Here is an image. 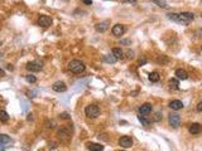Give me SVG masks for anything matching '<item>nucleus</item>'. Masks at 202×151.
Wrapping results in <instances>:
<instances>
[{"instance_id": "obj_1", "label": "nucleus", "mask_w": 202, "mask_h": 151, "mask_svg": "<svg viewBox=\"0 0 202 151\" xmlns=\"http://www.w3.org/2000/svg\"><path fill=\"white\" fill-rule=\"evenodd\" d=\"M168 19H171L172 22H176L178 24H183V25H187L189 24L195 18V15L192 14V13H179V14H177V13H169V14H167Z\"/></svg>"}, {"instance_id": "obj_2", "label": "nucleus", "mask_w": 202, "mask_h": 151, "mask_svg": "<svg viewBox=\"0 0 202 151\" xmlns=\"http://www.w3.org/2000/svg\"><path fill=\"white\" fill-rule=\"evenodd\" d=\"M68 69L71 71V72H73V73H82V72H85L86 67H85V64H83L81 61L73 59V61H71L68 63Z\"/></svg>"}, {"instance_id": "obj_3", "label": "nucleus", "mask_w": 202, "mask_h": 151, "mask_svg": "<svg viewBox=\"0 0 202 151\" xmlns=\"http://www.w3.org/2000/svg\"><path fill=\"white\" fill-rule=\"evenodd\" d=\"M85 113L88 119H96L100 115V108L96 104H88L85 108Z\"/></svg>"}, {"instance_id": "obj_4", "label": "nucleus", "mask_w": 202, "mask_h": 151, "mask_svg": "<svg viewBox=\"0 0 202 151\" xmlns=\"http://www.w3.org/2000/svg\"><path fill=\"white\" fill-rule=\"evenodd\" d=\"M25 68H27L29 72H39V71H42V68H43V66H42V62H39V61H33V62L27 63Z\"/></svg>"}, {"instance_id": "obj_5", "label": "nucleus", "mask_w": 202, "mask_h": 151, "mask_svg": "<svg viewBox=\"0 0 202 151\" xmlns=\"http://www.w3.org/2000/svg\"><path fill=\"white\" fill-rule=\"evenodd\" d=\"M168 121H169V125L173 128L179 127V125H181V117L178 113H171L169 117H168Z\"/></svg>"}, {"instance_id": "obj_6", "label": "nucleus", "mask_w": 202, "mask_h": 151, "mask_svg": "<svg viewBox=\"0 0 202 151\" xmlns=\"http://www.w3.org/2000/svg\"><path fill=\"white\" fill-rule=\"evenodd\" d=\"M52 23H53V20L48 15H41L39 19H38V25H41V27H43V28L51 27V25H52Z\"/></svg>"}, {"instance_id": "obj_7", "label": "nucleus", "mask_w": 202, "mask_h": 151, "mask_svg": "<svg viewBox=\"0 0 202 151\" xmlns=\"http://www.w3.org/2000/svg\"><path fill=\"white\" fill-rule=\"evenodd\" d=\"M119 145L123 149H129L133 146V138L130 136H121L119 138Z\"/></svg>"}, {"instance_id": "obj_8", "label": "nucleus", "mask_w": 202, "mask_h": 151, "mask_svg": "<svg viewBox=\"0 0 202 151\" xmlns=\"http://www.w3.org/2000/svg\"><path fill=\"white\" fill-rule=\"evenodd\" d=\"M125 27L123 24H116V25H114L112 27V34L115 35V37H121L125 33Z\"/></svg>"}, {"instance_id": "obj_9", "label": "nucleus", "mask_w": 202, "mask_h": 151, "mask_svg": "<svg viewBox=\"0 0 202 151\" xmlns=\"http://www.w3.org/2000/svg\"><path fill=\"white\" fill-rule=\"evenodd\" d=\"M109 24H110V22H109V20H104V22H101V23H97V24L95 25L96 32H99V33L106 32L107 29H109Z\"/></svg>"}, {"instance_id": "obj_10", "label": "nucleus", "mask_w": 202, "mask_h": 151, "mask_svg": "<svg viewBox=\"0 0 202 151\" xmlns=\"http://www.w3.org/2000/svg\"><path fill=\"white\" fill-rule=\"evenodd\" d=\"M52 90L56 91V92H66V91H67V86H66L65 82L58 81V82H54V83H53Z\"/></svg>"}, {"instance_id": "obj_11", "label": "nucleus", "mask_w": 202, "mask_h": 151, "mask_svg": "<svg viewBox=\"0 0 202 151\" xmlns=\"http://www.w3.org/2000/svg\"><path fill=\"white\" fill-rule=\"evenodd\" d=\"M57 135L60 136V138H61L62 141H66V142L71 138L70 132H68V131H66L65 128H60V130H58V131H57Z\"/></svg>"}, {"instance_id": "obj_12", "label": "nucleus", "mask_w": 202, "mask_h": 151, "mask_svg": "<svg viewBox=\"0 0 202 151\" xmlns=\"http://www.w3.org/2000/svg\"><path fill=\"white\" fill-rule=\"evenodd\" d=\"M152 108L153 107H152L150 103H144L139 107V112H140V115H149L152 112Z\"/></svg>"}, {"instance_id": "obj_13", "label": "nucleus", "mask_w": 202, "mask_h": 151, "mask_svg": "<svg viewBox=\"0 0 202 151\" xmlns=\"http://www.w3.org/2000/svg\"><path fill=\"white\" fill-rule=\"evenodd\" d=\"M169 107L174 111H178L181 108H183V103H182V101H179V99H173L169 102Z\"/></svg>"}, {"instance_id": "obj_14", "label": "nucleus", "mask_w": 202, "mask_h": 151, "mask_svg": "<svg viewBox=\"0 0 202 151\" xmlns=\"http://www.w3.org/2000/svg\"><path fill=\"white\" fill-rule=\"evenodd\" d=\"M201 130H202V126L200 123H192L191 126H189V128H188V131L192 133V135H197V133H200L201 132Z\"/></svg>"}, {"instance_id": "obj_15", "label": "nucleus", "mask_w": 202, "mask_h": 151, "mask_svg": "<svg viewBox=\"0 0 202 151\" xmlns=\"http://www.w3.org/2000/svg\"><path fill=\"white\" fill-rule=\"evenodd\" d=\"M87 150L88 151H102L104 146L101 144H95V142H91V144H87Z\"/></svg>"}, {"instance_id": "obj_16", "label": "nucleus", "mask_w": 202, "mask_h": 151, "mask_svg": "<svg viewBox=\"0 0 202 151\" xmlns=\"http://www.w3.org/2000/svg\"><path fill=\"white\" fill-rule=\"evenodd\" d=\"M176 77L178 78V79H182V81H184V79L188 78V73L184 69H177L176 71Z\"/></svg>"}, {"instance_id": "obj_17", "label": "nucleus", "mask_w": 202, "mask_h": 151, "mask_svg": "<svg viewBox=\"0 0 202 151\" xmlns=\"http://www.w3.org/2000/svg\"><path fill=\"white\" fill-rule=\"evenodd\" d=\"M112 54H114V57H115L116 59H123V58H124V52L120 48H114L112 49Z\"/></svg>"}, {"instance_id": "obj_18", "label": "nucleus", "mask_w": 202, "mask_h": 151, "mask_svg": "<svg viewBox=\"0 0 202 151\" xmlns=\"http://www.w3.org/2000/svg\"><path fill=\"white\" fill-rule=\"evenodd\" d=\"M10 142V137L8 135H4V133H0V146H4Z\"/></svg>"}, {"instance_id": "obj_19", "label": "nucleus", "mask_w": 202, "mask_h": 151, "mask_svg": "<svg viewBox=\"0 0 202 151\" xmlns=\"http://www.w3.org/2000/svg\"><path fill=\"white\" fill-rule=\"evenodd\" d=\"M168 85H169V88H172V90H178V88H179L178 79H176V78H172L171 81L168 82Z\"/></svg>"}, {"instance_id": "obj_20", "label": "nucleus", "mask_w": 202, "mask_h": 151, "mask_svg": "<svg viewBox=\"0 0 202 151\" xmlns=\"http://www.w3.org/2000/svg\"><path fill=\"white\" fill-rule=\"evenodd\" d=\"M9 121V115L8 112L0 110V122H8Z\"/></svg>"}, {"instance_id": "obj_21", "label": "nucleus", "mask_w": 202, "mask_h": 151, "mask_svg": "<svg viewBox=\"0 0 202 151\" xmlns=\"http://www.w3.org/2000/svg\"><path fill=\"white\" fill-rule=\"evenodd\" d=\"M104 61L106 62V63H110V64H112V63H115L117 59L114 57V54H106V56L104 57Z\"/></svg>"}, {"instance_id": "obj_22", "label": "nucleus", "mask_w": 202, "mask_h": 151, "mask_svg": "<svg viewBox=\"0 0 202 151\" xmlns=\"http://www.w3.org/2000/svg\"><path fill=\"white\" fill-rule=\"evenodd\" d=\"M161 77H159V73L158 72H152L149 73V81L150 82H158Z\"/></svg>"}, {"instance_id": "obj_23", "label": "nucleus", "mask_w": 202, "mask_h": 151, "mask_svg": "<svg viewBox=\"0 0 202 151\" xmlns=\"http://www.w3.org/2000/svg\"><path fill=\"white\" fill-rule=\"evenodd\" d=\"M157 62L161 63V64H168V63H169V58H168L167 56H159Z\"/></svg>"}, {"instance_id": "obj_24", "label": "nucleus", "mask_w": 202, "mask_h": 151, "mask_svg": "<svg viewBox=\"0 0 202 151\" xmlns=\"http://www.w3.org/2000/svg\"><path fill=\"white\" fill-rule=\"evenodd\" d=\"M25 79H27V82H29V83H36L37 82L36 76H33V74H27L25 76Z\"/></svg>"}, {"instance_id": "obj_25", "label": "nucleus", "mask_w": 202, "mask_h": 151, "mask_svg": "<svg viewBox=\"0 0 202 151\" xmlns=\"http://www.w3.org/2000/svg\"><path fill=\"white\" fill-rule=\"evenodd\" d=\"M138 120L140 121V122L143 123V126H145V127H148V126L150 125V122H149V121L147 120V119H144V117H143L142 115H140V116H138Z\"/></svg>"}, {"instance_id": "obj_26", "label": "nucleus", "mask_w": 202, "mask_h": 151, "mask_svg": "<svg viewBox=\"0 0 202 151\" xmlns=\"http://www.w3.org/2000/svg\"><path fill=\"white\" fill-rule=\"evenodd\" d=\"M153 3L154 4H157L158 6H161V8H167V3L164 1V0H153Z\"/></svg>"}, {"instance_id": "obj_27", "label": "nucleus", "mask_w": 202, "mask_h": 151, "mask_svg": "<svg viewBox=\"0 0 202 151\" xmlns=\"http://www.w3.org/2000/svg\"><path fill=\"white\" fill-rule=\"evenodd\" d=\"M161 119H162V112H157V113H155V115H154V121H155V122H158V121H161Z\"/></svg>"}, {"instance_id": "obj_28", "label": "nucleus", "mask_w": 202, "mask_h": 151, "mask_svg": "<svg viewBox=\"0 0 202 151\" xmlns=\"http://www.w3.org/2000/svg\"><path fill=\"white\" fill-rule=\"evenodd\" d=\"M61 119H70V116H68V113H66V112H63V113H61Z\"/></svg>"}, {"instance_id": "obj_29", "label": "nucleus", "mask_w": 202, "mask_h": 151, "mask_svg": "<svg viewBox=\"0 0 202 151\" xmlns=\"http://www.w3.org/2000/svg\"><path fill=\"white\" fill-rule=\"evenodd\" d=\"M197 111L202 112V101H201V102H200L198 104H197Z\"/></svg>"}, {"instance_id": "obj_30", "label": "nucleus", "mask_w": 202, "mask_h": 151, "mask_svg": "<svg viewBox=\"0 0 202 151\" xmlns=\"http://www.w3.org/2000/svg\"><path fill=\"white\" fill-rule=\"evenodd\" d=\"M82 3L88 4V5H91V4H92V1H91V0H82Z\"/></svg>"}, {"instance_id": "obj_31", "label": "nucleus", "mask_w": 202, "mask_h": 151, "mask_svg": "<svg viewBox=\"0 0 202 151\" xmlns=\"http://www.w3.org/2000/svg\"><path fill=\"white\" fill-rule=\"evenodd\" d=\"M144 63H147V59H140V61H139V66L144 64Z\"/></svg>"}, {"instance_id": "obj_32", "label": "nucleus", "mask_w": 202, "mask_h": 151, "mask_svg": "<svg viewBox=\"0 0 202 151\" xmlns=\"http://www.w3.org/2000/svg\"><path fill=\"white\" fill-rule=\"evenodd\" d=\"M6 69H9V71H13V69H14V67H13L11 64H8V66H6Z\"/></svg>"}, {"instance_id": "obj_33", "label": "nucleus", "mask_w": 202, "mask_h": 151, "mask_svg": "<svg viewBox=\"0 0 202 151\" xmlns=\"http://www.w3.org/2000/svg\"><path fill=\"white\" fill-rule=\"evenodd\" d=\"M4 76H5V72H4V69L0 68V77H4Z\"/></svg>"}, {"instance_id": "obj_34", "label": "nucleus", "mask_w": 202, "mask_h": 151, "mask_svg": "<svg viewBox=\"0 0 202 151\" xmlns=\"http://www.w3.org/2000/svg\"><path fill=\"white\" fill-rule=\"evenodd\" d=\"M126 1H128V3H135L137 0H126Z\"/></svg>"}, {"instance_id": "obj_35", "label": "nucleus", "mask_w": 202, "mask_h": 151, "mask_svg": "<svg viewBox=\"0 0 202 151\" xmlns=\"http://www.w3.org/2000/svg\"><path fill=\"white\" fill-rule=\"evenodd\" d=\"M125 1H126V0H125Z\"/></svg>"}, {"instance_id": "obj_36", "label": "nucleus", "mask_w": 202, "mask_h": 151, "mask_svg": "<svg viewBox=\"0 0 202 151\" xmlns=\"http://www.w3.org/2000/svg\"><path fill=\"white\" fill-rule=\"evenodd\" d=\"M201 16H202V15H201Z\"/></svg>"}]
</instances>
